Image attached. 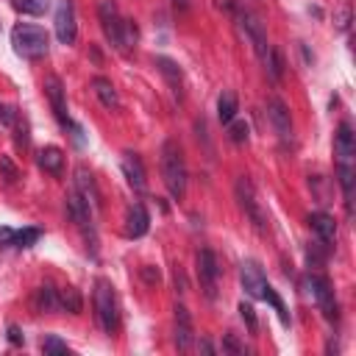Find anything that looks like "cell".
Wrapping results in <instances>:
<instances>
[{
	"instance_id": "6da1fadb",
	"label": "cell",
	"mask_w": 356,
	"mask_h": 356,
	"mask_svg": "<svg viewBox=\"0 0 356 356\" xmlns=\"http://www.w3.org/2000/svg\"><path fill=\"white\" fill-rule=\"evenodd\" d=\"M353 153H356V142H353V128L350 122H339L337 134H334V156H337V178L345 195V206L350 214V203H353Z\"/></svg>"
},
{
	"instance_id": "7a4b0ae2",
	"label": "cell",
	"mask_w": 356,
	"mask_h": 356,
	"mask_svg": "<svg viewBox=\"0 0 356 356\" xmlns=\"http://www.w3.org/2000/svg\"><path fill=\"white\" fill-rule=\"evenodd\" d=\"M161 178L172 200H181L186 195V164L175 139H167L161 145Z\"/></svg>"
},
{
	"instance_id": "3957f363",
	"label": "cell",
	"mask_w": 356,
	"mask_h": 356,
	"mask_svg": "<svg viewBox=\"0 0 356 356\" xmlns=\"http://www.w3.org/2000/svg\"><path fill=\"white\" fill-rule=\"evenodd\" d=\"M100 25H103V33L106 39L117 47V50H128L134 42H136V25L134 19H122L117 6L111 0H103L100 3Z\"/></svg>"
},
{
	"instance_id": "277c9868",
	"label": "cell",
	"mask_w": 356,
	"mask_h": 356,
	"mask_svg": "<svg viewBox=\"0 0 356 356\" xmlns=\"http://www.w3.org/2000/svg\"><path fill=\"white\" fill-rule=\"evenodd\" d=\"M11 44H14V53L33 61V58H42L47 56L50 50V36L44 28L39 25H28V22H19L11 28Z\"/></svg>"
},
{
	"instance_id": "5b68a950",
	"label": "cell",
	"mask_w": 356,
	"mask_h": 356,
	"mask_svg": "<svg viewBox=\"0 0 356 356\" xmlns=\"http://www.w3.org/2000/svg\"><path fill=\"white\" fill-rule=\"evenodd\" d=\"M95 314H97V323L106 334L117 331V325H120L117 295H114V286L106 278H97V284H95Z\"/></svg>"
},
{
	"instance_id": "8992f818",
	"label": "cell",
	"mask_w": 356,
	"mask_h": 356,
	"mask_svg": "<svg viewBox=\"0 0 356 356\" xmlns=\"http://www.w3.org/2000/svg\"><path fill=\"white\" fill-rule=\"evenodd\" d=\"M306 286H309V292H312V298H314L317 309L323 312V317H325L328 323H337L339 312H337V298H334V289H331L328 278H325V275L312 273V275L306 278Z\"/></svg>"
},
{
	"instance_id": "52a82bcc",
	"label": "cell",
	"mask_w": 356,
	"mask_h": 356,
	"mask_svg": "<svg viewBox=\"0 0 356 356\" xmlns=\"http://www.w3.org/2000/svg\"><path fill=\"white\" fill-rule=\"evenodd\" d=\"M234 192H236V200H239L242 211H245V214H248V220L253 222V228H256V231H267V217H264V211H261V206H259V200H256L253 184L242 175V178H236Z\"/></svg>"
},
{
	"instance_id": "ba28073f",
	"label": "cell",
	"mask_w": 356,
	"mask_h": 356,
	"mask_svg": "<svg viewBox=\"0 0 356 356\" xmlns=\"http://www.w3.org/2000/svg\"><path fill=\"white\" fill-rule=\"evenodd\" d=\"M44 95H47V100H50V106H53V114H56V120H58V125L61 128H72V134H75V139L81 142V128L70 120V114H67V100H64V86H61V81L56 78V75H47L44 78Z\"/></svg>"
},
{
	"instance_id": "9c48e42d",
	"label": "cell",
	"mask_w": 356,
	"mask_h": 356,
	"mask_svg": "<svg viewBox=\"0 0 356 356\" xmlns=\"http://www.w3.org/2000/svg\"><path fill=\"white\" fill-rule=\"evenodd\" d=\"M236 19H239V28L245 31V36L250 39V44H253L256 56H259V58H261V64H264L270 44H267V33H264V25H261V19H259L256 14H250L248 8H236Z\"/></svg>"
},
{
	"instance_id": "30bf717a",
	"label": "cell",
	"mask_w": 356,
	"mask_h": 356,
	"mask_svg": "<svg viewBox=\"0 0 356 356\" xmlns=\"http://www.w3.org/2000/svg\"><path fill=\"white\" fill-rule=\"evenodd\" d=\"M217 275H220L217 256L209 248L197 250V278H200V286H203V292H206L209 300L217 298Z\"/></svg>"
},
{
	"instance_id": "8fae6325",
	"label": "cell",
	"mask_w": 356,
	"mask_h": 356,
	"mask_svg": "<svg viewBox=\"0 0 356 356\" xmlns=\"http://www.w3.org/2000/svg\"><path fill=\"white\" fill-rule=\"evenodd\" d=\"M56 36L61 44H72L78 36V22H75V6L72 0H58L56 6Z\"/></svg>"
},
{
	"instance_id": "7c38bea8",
	"label": "cell",
	"mask_w": 356,
	"mask_h": 356,
	"mask_svg": "<svg viewBox=\"0 0 356 356\" xmlns=\"http://www.w3.org/2000/svg\"><path fill=\"white\" fill-rule=\"evenodd\" d=\"M239 284L250 298H261V292L267 289V278H264V273L256 261H242L239 264Z\"/></svg>"
},
{
	"instance_id": "4fadbf2b",
	"label": "cell",
	"mask_w": 356,
	"mask_h": 356,
	"mask_svg": "<svg viewBox=\"0 0 356 356\" xmlns=\"http://www.w3.org/2000/svg\"><path fill=\"white\" fill-rule=\"evenodd\" d=\"M67 214L72 217V222H75L81 231H89V234L95 236V228H92V209H89V203H86L75 189L67 192Z\"/></svg>"
},
{
	"instance_id": "5bb4252c",
	"label": "cell",
	"mask_w": 356,
	"mask_h": 356,
	"mask_svg": "<svg viewBox=\"0 0 356 356\" xmlns=\"http://www.w3.org/2000/svg\"><path fill=\"white\" fill-rule=\"evenodd\" d=\"M267 114H270V122H273L275 134H278L284 142H289V139H292V120H289V108L284 106V100H281V97H270Z\"/></svg>"
},
{
	"instance_id": "9a60e30c",
	"label": "cell",
	"mask_w": 356,
	"mask_h": 356,
	"mask_svg": "<svg viewBox=\"0 0 356 356\" xmlns=\"http://www.w3.org/2000/svg\"><path fill=\"white\" fill-rule=\"evenodd\" d=\"M75 192L89 203V209H97L100 206V192H97V184L92 178V172L86 167H78L75 170Z\"/></svg>"
},
{
	"instance_id": "2e32d148",
	"label": "cell",
	"mask_w": 356,
	"mask_h": 356,
	"mask_svg": "<svg viewBox=\"0 0 356 356\" xmlns=\"http://www.w3.org/2000/svg\"><path fill=\"white\" fill-rule=\"evenodd\" d=\"M120 164H122V175H125V181H128L136 192H142V189H145V167H142V159H139L136 153L125 150Z\"/></svg>"
},
{
	"instance_id": "e0dca14e",
	"label": "cell",
	"mask_w": 356,
	"mask_h": 356,
	"mask_svg": "<svg viewBox=\"0 0 356 356\" xmlns=\"http://www.w3.org/2000/svg\"><path fill=\"white\" fill-rule=\"evenodd\" d=\"M147 225H150V217H147L145 206H142V203H134V206L128 209V214H125V234H128L131 239H139V236L147 234Z\"/></svg>"
},
{
	"instance_id": "ac0fdd59",
	"label": "cell",
	"mask_w": 356,
	"mask_h": 356,
	"mask_svg": "<svg viewBox=\"0 0 356 356\" xmlns=\"http://www.w3.org/2000/svg\"><path fill=\"white\" fill-rule=\"evenodd\" d=\"M192 317H189V309L186 306H175V345L181 350H189L192 348Z\"/></svg>"
},
{
	"instance_id": "d6986e66",
	"label": "cell",
	"mask_w": 356,
	"mask_h": 356,
	"mask_svg": "<svg viewBox=\"0 0 356 356\" xmlns=\"http://www.w3.org/2000/svg\"><path fill=\"white\" fill-rule=\"evenodd\" d=\"M309 225H312L314 236H317L323 245L334 242V236H337V222H334L331 214H325V211H314V214L309 217Z\"/></svg>"
},
{
	"instance_id": "ffe728a7",
	"label": "cell",
	"mask_w": 356,
	"mask_h": 356,
	"mask_svg": "<svg viewBox=\"0 0 356 356\" xmlns=\"http://www.w3.org/2000/svg\"><path fill=\"white\" fill-rule=\"evenodd\" d=\"M92 89H95V95H97V100L106 106V108H120V97H117V89H114V83L108 81V78H92Z\"/></svg>"
},
{
	"instance_id": "44dd1931",
	"label": "cell",
	"mask_w": 356,
	"mask_h": 356,
	"mask_svg": "<svg viewBox=\"0 0 356 356\" xmlns=\"http://www.w3.org/2000/svg\"><path fill=\"white\" fill-rule=\"evenodd\" d=\"M39 167L44 170V172H50V175H61V170H64V153L58 150V147H42L39 150Z\"/></svg>"
},
{
	"instance_id": "7402d4cb",
	"label": "cell",
	"mask_w": 356,
	"mask_h": 356,
	"mask_svg": "<svg viewBox=\"0 0 356 356\" xmlns=\"http://www.w3.org/2000/svg\"><path fill=\"white\" fill-rule=\"evenodd\" d=\"M58 309H64V312H70V314H81V309H83V298H81V292H78L75 286H64V289H58Z\"/></svg>"
},
{
	"instance_id": "603a6c76",
	"label": "cell",
	"mask_w": 356,
	"mask_h": 356,
	"mask_svg": "<svg viewBox=\"0 0 356 356\" xmlns=\"http://www.w3.org/2000/svg\"><path fill=\"white\" fill-rule=\"evenodd\" d=\"M156 64H159L161 75L167 78V83L172 86V92H175V95H181V70H178V64H175L172 58H167V56H159V58H156Z\"/></svg>"
},
{
	"instance_id": "cb8c5ba5",
	"label": "cell",
	"mask_w": 356,
	"mask_h": 356,
	"mask_svg": "<svg viewBox=\"0 0 356 356\" xmlns=\"http://www.w3.org/2000/svg\"><path fill=\"white\" fill-rule=\"evenodd\" d=\"M236 111H239L236 95H234V92H222V95L217 97V117H220V122L228 125V122L236 117Z\"/></svg>"
},
{
	"instance_id": "d4e9b609",
	"label": "cell",
	"mask_w": 356,
	"mask_h": 356,
	"mask_svg": "<svg viewBox=\"0 0 356 356\" xmlns=\"http://www.w3.org/2000/svg\"><path fill=\"white\" fill-rule=\"evenodd\" d=\"M33 306H36V312H53V309H58V292L53 286H39L33 292Z\"/></svg>"
},
{
	"instance_id": "484cf974",
	"label": "cell",
	"mask_w": 356,
	"mask_h": 356,
	"mask_svg": "<svg viewBox=\"0 0 356 356\" xmlns=\"http://www.w3.org/2000/svg\"><path fill=\"white\" fill-rule=\"evenodd\" d=\"M264 67H267V72H270V78H273V81H281V75H284V58H281L278 47H270V50H267Z\"/></svg>"
},
{
	"instance_id": "4316f807",
	"label": "cell",
	"mask_w": 356,
	"mask_h": 356,
	"mask_svg": "<svg viewBox=\"0 0 356 356\" xmlns=\"http://www.w3.org/2000/svg\"><path fill=\"white\" fill-rule=\"evenodd\" d=\"M248 136H250V128H248L245 120H231V122H228V139H231L234 145H245Z\"/></svg>"
},
{
	"instance_id": "83f0119b",
	"label": "cell",
	"mask_w": 356,
	"mask_h": 356,
	"mask_svg": "<svg viewBox=\"0 0 356 356\" xmlns=\"http://www.w3.org/2000/svg\"><path fill=\"white\" fill-rule=\"evenodd\" d=\"M14 8L22 11V14L39 17V14H44V11L50 8V0H14Z\"/></svg>"
},
{
	"instance_id": "f1b7e54d",
	"label": "cell",
	"mask_w": 356,
	"mask_h": 356,
	"mask_svg": "<svg viewBox=\"0 0 356 356\" xmlns=\"http://www.w3.org/2000/svg\"><path fill=\"white\" fill-rule=\"evenodd\" d=\"M39 236H42V231H39V228H22V231H14L11 245H14V248H31Z\"/></svg>"
},
{
	"instance_id": "f546056e",
	"label": "cell",
	"mask_w": 356,
	"mask_h": 356,
	"mask_svg": "<svg viewBox=\"0 0 356 356\" xmlns=\"http://www.w3.org/2000/svg\"><path fill=\"white\" fill-rule=\"evenodd\" d=\"M261 300H267V303H270V306H273V309L278 312V317H281V323H289V317H286V306H284V300H281V298L275 295V289H273L270 284H267V289L261 292Z\"/></svg>"
},
{
	"instance_id": "4dcf8cb0",
	"label": "cell",
	"mask_w": 356,
	"mask_h": 356,
	"mask_svg": "<svg viewBox=\"0 0 356 356\" xmlns=\"http://www.w3.org/2000/svg\"><path fill=\"white\" fill-rule=\"evenodd\" d=\"M239 317L248 323V331H250V334H256L259 323H256V314H253V306H250V303H245V300L239 303Z\"/></svg>"
},
{
	"instance_id": "1f68e13d",
	"label": "cell",
	"mask_w": 356,
	"mask_h": 356,
	"mask_svg": "<svg viewBox=\"0 0 356 356\" xmlns=\"http://www.w3.org/2000/svg\"><path fill=\"white\" fill-rule=\"evenodd\" d=\"M42 350H44V353H67L70 348H67V342H61L58 337H47V339L42 342Z\"/></svg>"
},
{
	"instance_id": "d6a6232c",
	"label": "cell",
	"mask_w": 356,
	"mask_h": 356,
	"mask_svg": "<svg viewBox=\"0 0 356 356\" xmlns=\"http://www.w3.org/2000/svg\"><path fill=\"white\" fill-rule=\"evenodd\" d=\"M0 170L6 172V181H8V184H14V181L19 178V172H17V167H14V164H11V159H6V156L0 159Z\"/></svg>"
},
{
	"instance_id": "836d02e7",
	"label": "cell",
	"mask_w": 356,
	"mask_h": 356,
	"mask_svg": "<svg viewBox=\"0 0 356 356\" xmlns=\"http://www.w3.org/2000/svg\"><path fill=\"white\" fill-rule=\"evenodd\" d=\"M222 350H228V353H245V348L236 342L234 334H225V337H222Z\"/></svg>"
},
{
	"instance_id": "e575fe53",
	"label": "cell",
	"mask_w": 356,
	"mask_h": 356,
	"mask_svg": "<svg viewBox=\"0 0 356 356\" xmlns=\"http://www.w3.org/2000/svg\"><path fill=\"white\" fill-rule=\"evenodd\" d=\"M348 25H350V8L342 6L339 14H337V28H339V31H348Z\"/></svg>"
},
{
	"instance_id": "d590c367",
	"label": "cell",
	"mask_w": 356,
	"mask_h": 356,
	"mask_svg": "<svg viewBox=\"0 0 356 356\" xmlns=\"http://www.w3.org/2000/svg\"><path fill=\"white\" fill-rule=\"evenodd\" d=\"M14 117H17V111L0 103V125H11V122H14Z\"/></svg>"
},
{
	"instance_id": "8d00e7d4",
	"label": "cell",
	"mask_w": 356,
	"mask_h": 356,
	"mask_svg": "<svg viewBox=\"0 0 356 356\" xmlns=\"http://www.w3.org/2000/svg\"><path fill=\"white\" fill-rule=\"evenodd\" d=\"M8 342L11 345H22V334H19L17 325H8Z\"/></svg>"
},
{
	"instance_id": "74e56055",
	"label": "cell",
	"mask_w": 356,
	"mask_h": 356,
	"mask_svg": "<svg viewBox=\"0 0 356 356\" xmlns=\"http://www.w3.org/2000/svg\"><path fill=\"white\" fill-rule=\"evenodd\" d=\"M11 239H14V231L11 228H0V245L6 248V245H11Z\"/></svg>"
},
{
	"instance_id": "f35d334b",
	"label": "cell",
	"mask_w": 356,
	"mask_h": 356,
	"mask_svg": "<svg viewBox=\"0 0 356 356\" xmlns=\"http://www.w3.org/2000/svg\"><path fill=\"white\" fill-rule=\"evenodd\" d=\"M142 275L147 278V281H159V270L153 273V270H142Z\"/></svg>"
},
{
	"instance_id": "ab89813d",
	"label": "cell",
	"mask_w": 356,
	"mask_h": 356,
	"mask_svg": "<svg viewBox=\"0 0 356 356\" xmlns=\"http://www.w3.org/2000/svg\"><path fill=\"white\" fill-rule=\"evenodd\" d=\"M200 350H206V353H214V348H211V342H206V339H200V345H197Z\"/></svg>"
},
{
	"instance_id": "60d3db41",
	"label": "cell",
	"mask_w": 356,
	"mask_h": 356,
	"mask_svg": "<svg viewBox=\"0 0 356 356\" xmlns=\"http://www.w3.org/2000/svg\"><path fill=\"white\" fill-rule=\"evenodd\" d=\"M189 3H192V0H175V6H181V8H186Z\"/></svg>"
}]
</instances>
